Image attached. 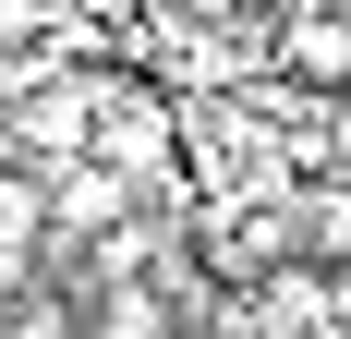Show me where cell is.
I'll list each match as a JSON object with an SVG mask.
<instances>
[{"label":"cell","instance_id":"obj_1","mask_svg":"<svg viewBox=\"0 0 351 339\" xmlns=\"http://www.w3.org/2000/svg\"><path fill=\"white\" fill-rule=\"evenodd\" d=\"M121 206H134V182H121L109 158H61L49 182H36V231H49V242H109Z\"/></svg>","mask_w":351,"mask_h":339},{"label":"cell","instance_id":"obj_2","mask_svg":"<svg viewBox=\"0 0 351 339\" xmlns=\"http://www.w3.org/2000/svg\"><path fill=\"white\" fill-rule=\"evenodd\" d=\"M85 158H109L121 182H145V170H170V109L145 97V85H97V121H85Z\"/></svg>","mask_w":351,"mask_h":339},{"label":"cell","instance_id":"obj_3","mask_svg":"<svg viewBox=\"0 0 351 339\" xmlns=\"http://www.w3.org/2000/svg\"><path fill=\"white\" fill-rule=\"evenodd\" d=\"M267 61H279L291 85H351V12H327V0L279 12V25H267Z\"/></svg>","mask_w":351,"mask_h":339},{"label":"cell","instance_id":"obj_4","mask_svg":"<svg viewBox=\"0 0 351 339\" xmlns=\"http://www.w3.org/2000/svg\"><path fill=\"white\" fill-rule=\"evenodd\" d=\"M97 339H170V303H158V291H109V303H97Z\"/></svg>","mask_w":351,"mask_h":339},{"label":"cell","instance_id":"obj_5","mask_svg":"<svg viewBox=\"0 0 351 339\" xmlns=\"http://www.w3.org/2000/svg\"><path fill=\"white\" fill-rule=\"evenodd\" d=\"M25 242H36V194H25V182H0V255H25Z\"/></svg>","mask_w":351,"mask_h":339},{"label":"cell","instance_id":"obj_6","mask_svg":"<svg viewBox=\"0 0 351 339\" xmlns=\"http://www.w3.org/2000/svg\"><path fill=\"white\" fill-rule=\"evenodd\" d=\"M61 12H73V25H97V36H109V25H134L145 0H61Z\"/></svg>","mask_w":351,"mask_h":339},{"label":"cell","instance_id":"obj_7","mask_svg":"<svg viewBox=\"0 0 351 339\" xmlns=\"http://www.w3.org/2000/svg\"><path fill=\"white\" fill-rule=\"evenodd\" d=\"M279 12H303V0H243V25H279Z\"/></svg>","mask_w":351,"mask_h":339},{"label":"cell","instance_id":"obj_8","mask_svg":"<svg viewBox=\"0 0 351 339\" xmlns=\"http://www.w3.org/2000/svg\"><path fill=\"white\" fill-rule=\"evenodd\" d=\"M327 315H351V267H339V279H327Z\"/></svg>","mask_w":351,"mask_h":339}]
</instances>
